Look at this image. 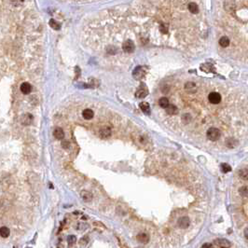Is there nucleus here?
<instances>
[{"label":"nucleus","instance_id":"18","mask_svg":"<svg viewBox=\"0 0 248 248\" xmlns=\"http://www.w3.org/2000/svg\"><path fill=\"white\" fill-rule=\"evenodd\" d=\"M148 93V91L147 89H144V88H140L137 92H135V96L137 98H145Z\"/></svg>","mask_w":248,"mask_h":248},{"label":"nucleus","instance_id":"8","mask_svg":"<svg viewBox=\"0 0 248 248\" xmlns=\"http://www.w3.org/2000/svg\"><path fill=\"white\" fill-rule=\"evenodd\" d=\"M189 218L188 216H182L178 219L177 224L180 228L182 229H187L189 226Z\"/></svg>","mask_w":248,"mask_h":248},{"label":"nucleus","instance_id":"35","mask_svg":"<svg viewBox=\"0 0 248 248\" xmlns=\"http://www.w3.org/2000/svg\"><path fill=\"white\" fill-rule=\"evenodd\" d=\"M243 233H244V237L248 240V228H246V229L244 230V232H243Z\"/></svg>","mask_w":248,"mask_h":248},{"label":"nucleus","instance_id":"28","mask_svg":"<svg viewBox=\"0 0 248 248\" xmlns=\"http://www.w3.org/2000/svg\"><path fill=\"white\" fill-rule=\"evenodd\" d=\"M93 226H94L95 228H100V229H102V230H105V229H106V227H105V225L103 224V223L98 222V221L93 222Z\"/></svg>","mask_w":248,"mask_h":248},{"label":"nucleus","instance_id":"29","mask_svg":"<svg viewBox=\"0 0 248 248\" xmlns=\"http://www.w3.org/2000/svg\"><path fill=\"white\" fill-rule=\"evenodd\" d=\"M182 119H183V121H185V123H189V122L191 120V117H190V115H189V114H185V115L182 117Z\"/></svg>","mask_w":248,"mask_h":248},{"label":"nucleus","instance_id":"12","mask_svg":"<svg viewBox=\"0 0 248 248\" xmlns=\"http://www.w3.org/2000/svg\"><path fill=\"white\" fill-rule=\"evenodd\" d=\"M80 196L82 198V200L86 203H90L92 200V194L87 190H82L80 193Z\"/></svg>","mask_w":248,"mask_h":248},{"label":"nucleus","instance_id":"17","mask_svg":"<svg viewBox=\"0 0 248 248\" xmlns=\"http://www.w3.org/2000/svg\"><path fill=\"white\" fill-rule=\"evenodd\" d=\"M139 106H140V109L143 111L144 113H146V114H149V112H150V106H149V104H148V103H146V102H142V103H140Z\"/></svg>","mask_w":248,"mask_h":248},{"label":"nucleus","instance_id":"16","mask_svg":"<svg viewBox=\"0 0 248 248\" xmlns=\"http://www.w3.org/2000/svg\"><path fill=\"white\" fill-rule=\"evenodd\" d=\"M166 112L170 115H176L178 113V109L176 106H173V105H169L166 108Z\"/></svg>","mask_w":248,"mask_h":248},{"label":"nucleus","instance_id":"9","mask_svg":"<svg viewBox=\"0 0 248 248\" xmlns=\"http://www.w3.org/2000/svg\"><path fill=\"white\" fill-rule=\"evenodd\" d=\"M136 239H137V241L141 243H147L148 241H149V236H148V234L146 232H140L137 234Z\"/></svg>","mask_w":248,"mask_h":248},{"label":"nucleus","instance_id":"34","mask_svg":"<svg viewBox=\"0 0 248 248\" xmlns=\"http://www.w3.org/2000/svg\"><path fill=\"white\" fill-rule=\"evenodd\" d=\"M120 246H121V248H129V247H128V245L124 243L122 241H120Z\"/></svg>","mask_w":248,"mask_h":248},{"label":"nucleus","instance_id":"1","mask_svg":"<svg viewBox=\"0 0 248 248\" xmlns=\"http://www.w3.org/2000/svg\"><path fill=\"white\" fill-rule=\"evenodd\" d=\"M206 135H207V138L211 141H217L220 136H221V132L220 131L217 129V128H210L208 129L207 132H206Z\"/></svg>","mask_w":248,"mask_h":248},{"label":"nucleus","instance_id":"21","mask_svg":"<svg viewBox=\"0 0 248 248\" xmlns=\"http://www.w3.org/2000/svg\"><path fill=\"white\" fill-rule=\"evenodd\" d=\"M159 105L160 106H162L163 108H166V107L170 105V103H169V100H168V99H167L166 97H163V98H160V99H159Z\"/></svg>","mask_w":248,"mask_h":248},{"label":"nucleus","instance_id":"32","mask_svg":"<svg viewBox=\"0 0 248 248\" xmlns=\"http://www.w3.org/2000/svg\"><path fill=\"white\" fill-rule=\"evenodd\" d=\"M246 192H247V188H246V187H243V188H241V189H240V193H241V194L245 195V194H246Z\"/></svg>","mask_w":248,"mask_h":248},{"label":"nucleus","instance_id":"27","mask_svg":"<svg viewBox=\"0 0 248 248\" xmlns=\"http://www.w3.org/2000/svg\"><path fill=\"white\" fill-rule=\"evenodd\" d=\"M221 171L224 173H229V172L231 171V167L229 164H227V163H222L221 164Z\"/></svg>","mask_w":248,"mask_h":248},{"label":"nucleus","instance_id":"20","mask_svg":"<svg viewBox=\"0 0 248 248\" xmlns=\"http://www.w3.org/2000/svg\"><path fill=\"white\" fill-rule=\"evenodd\" d=\"M219 45L221 47H224V48L228 47L230 45V39L227 38V36H222V38L219 39Z\"/></svg>","mask_w":248,"mask_h":248},{"label":"nucleus","instance_id":"3","mask_svg":"<svg viewBox=\"0 0 248 248\" xmlns=\"http://www.w3.org/2000/svg\"><path fill=\"white\" fill-rule=\"evenodd\" d=\"M223 7L226 11L232 12L236 8V2H235V0H225L223 3Z\"/></svg>","mask_w":248,"mask_h":248},{"label":"nucleus","instance_id":"25","mask_svg":"<svg viewBox=\"0 0 248 248\" xmlns=\"http://www.w3.org/2000/svg\"><path fill=\"white\" fill-rule=\"evenodd\" d=\"M76 241H77V238H76V236H74V235H69V236L67 237V243L70 247L75 244Z\"/></svg>","mask_w":248,"mask_h":248},{"label":"nucleus","instance_id":"22","mask_svg":"<svg viewBox=\"0 0 248 248\" xmlns=\"http://www.w3.org/2000/svg\"><path fill=\"white\" fill-rule=\"evenodd\" d=\"M189 11L191 12V13H193V14H196V13H198V12H199V8H198V6H197L196 3H193V2L189 5Z\"/></svg>","mask_w":248,"mask_h":248},{"label":"nucleus","instance_id":"7","mask_svg":"<svg viewBox=\"0 0 248 248\" xmlns=\"http://www.w3.org/2000/svg\"><path fill=\"white\" fill-rule=\"evenodd\" d=\"M216 245H217L220 248H230L231 246V243L230 241L226 240V239H218L215 241Z\"/></svg>","mask_w":248,"mask_h":248},{"label":"nucleus","instance_id":"26","mask_svg":"<svg viewBox=\"0 0 248 248\" xmlns=\"http://www.w3.org/2000/svg\"><path fill=\"white\" fill-rule=\"evenodd\" d=\"M237 144H238V142L235 140V139H233V138H230V139L227 140V146L229 147H230V148L235 147V146H237Z\"/></svg>","mask_w":248,"mask_h":248},{"label":"nucleus","instance_id":"30","mask_svg":"<svg viewBox=\"0 0 248 248\" xmlns=\"http://www.w3.org/2000/svg\"><path fill=\"white\" fill-rule=\"evenodd\" d=\"M159 30H160V32H162L163 34H166L167 31H168V30H167V26L164 25V24H162V25H160Z\"/></svg>","mask_w":248,"mask_h":248},{"label":"nucleus","instance_id":"15","mask_svg":"<svg viewBox=\"0 0 248 248\" xmlns=\"http://www.w3.org/2000/svg\"><path fill=\"white\" fill-rule=\"evenodd\" d=\"M82 116L85 119H92L94 116V113H93V111L92 109H89V108H87L85 110H83V112H82Z\"/></svg>","mask_w":248,"mask_h":248},{"label":"nucleus","instance_id":"6","mask_svg":"<svg viewBox=\"0 0 248 248\" xmlns=\"http://www.w3.org/2000/svg\"><path fill=\"white\" fill-rule=\"evenodd\" d=\"M33 119H34V117H33L31 114L26 113V114H24V115L22 117V119H21V123L22 124V125H24V126H28V125H30V124L32 123Z\"/></svg>","mask_w":248,"mask_h":248},{"label":"nucleus","instance_id":"11","mask_svg":"<svg viewBox=\"0 0 248 248\" xmlns=\"http://www.w3.org/2000/svg\"><path fill=\"white\" fill-rule=\"evenodd\" d=\"M32 91V86L28 82H23L21 85V92L23 94H29Z\"/></svg>","mask_w":248,"mask_h":248},{"label":"nucleus","instance_id":"14","mask_svg":"<svg viewBox=\"0 0 248 248\" xmlns=\"http://www.w3.org/2000/svg\"><path fill=\"white\" fill-rule=\"evenodd\" d=\"M99 134L102 138H108L109 136L111 135V129L109 127H103L100 129V132H99Z\"/></svg>","mask_w":248,"mask_h":248},{"label":"nucleus","instance_id":"5","mask_svg":"<svg viewBox=\"0 0 248 248\" xmlns=\"http://www.w3.org/2000/svg\"><path fill=\"white\" fill-rule=\"evenodd\" d=\"M122 49H123V51L125 52H132L134 51V43L132 41V40H126L125 42L123 43L122 45Z\"/></svg>","mask_w":248,"mask_h":248},{"label":"nucleus","instance_id":"13","mask_svg":"<svg viewBox=\"0 0 248 248\" xmlns=\"http://www.w3.org/2000/svg\"><path fill=\"white\" fill-rule=\"evenodd\" d=\"M53 135H54V137L58 140H62L64 137H65V132L64 130L62 129V128H55V130L53 131Z\"/></svg>","mask_w":248,"mask_h":248},{"label":"nucleus","instance_id":"31","mask_svg":"<svg viewBox=\"0 0 248 248\" xmlns=\"http://www.w3.org/2000/svg\"><path fill=\"white\" fill-rule=\"evenodd\" d=\"M62 146L64 148H68L69 147V142L68 141H63L62 142Z\"/></svg>","mask_w":248,"mask_h":248},{"label":"nucleus","instance_id":"23","mask_svg":"<svg viewBox=\"0 0 248 248\" xmlns=\"http://www.w3.org/2000/svg\"><path fill=\"white\" fill-rule=\"evenodd\" d=\"M239 176L243 180H248V169H242L239 172Z\"/></svg>","mask_w":248,"mask_h":248},{"label":"nucleus","instance_id":"19","mask_svg":"<svg viewBox=\"0 0 248 248\" xmlns=\"http://www.w3.org/2000/svg\"><path fill=\"white\" fill-rule=\"evenodd\" d=\"M10 234V230L7 227H1L0 228V236L3 237V238H7L9 236Z\"/></svg>","mask_w":248,"mask_h":248},{"label":"nucleus","instance_id":"2","mask_svg":"<svg viewBox=\"0 0 248 248\" xmlns=\"http://www.w3.org/2000/svg\"><path fill=\"white\" fill-rule=\"evenodd\" d=\"M208 99H209V102L213 105H217L221 102V95L218 93V92H211L208 96Z\"/></svg>","mask_w":248,"mask_h":248},{"label":"nucleus","instance_id":"33","mask_svg":"<svg viewBox=\"0 0 248 248\" xmlns=\"http://www.w3.org/2000/svg\"><path fill=\"white\" fill-rule=\"evenodd\" d=\"M201 248H211V244H210V243H203V246H202Z\"/></svg>","mask_w":248,"mask_h":248},{"label":"nucleus","instance_id":"10","mask_svg":"<svg viewBox=\"0 0 248 248\" xmlns=\"http://www.w3.org/2000/svg\"><path fill=\"white\" fill-rule=\"evenodd\" d=\"M185 91L189 93H194L197 91V86L193 82H187L185 84Z\"/></svg>","mask_w":248,"mask_h":248},{"label":"nucleus","instance_id":"4","mask_svg":"<svg viewBox=\"0 0 248 248\" xmlns=\"http://www.w3.org/2000/svg\"><path fill=\"white\" fill-rule=\"evenodd\" d=\"M132 76L135 79H141L145 76V69L143 66H137L132 72Z\"/></svg>","mask_w":248,"mask_h":248},{"label":"nucleus","instance_id":"24","mask_svg":"<svg viewBox=\"0 0 248 248\" xmlns=\"http://www.w3.org/2000/svg\"><path fill=\"white\" fill-rule=\"evenodd\" d=\"M49 26H51L52 29H54V30H59L60 28H61V25L60 24L55 21V20H51L49 21Z\"/></svg>","mask_w":248,"mask_h":248}]
</instances>
